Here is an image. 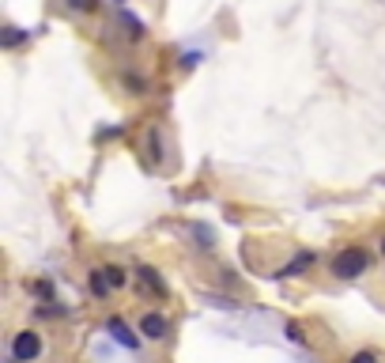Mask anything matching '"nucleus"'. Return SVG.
Instances as JSON below:
<instances>
[{
    "label": "nucleus",
    "instance_id": "f257e3e1",
    "mask_svg": "<svg viewBox=\"0 0 385 363\" xmlns=\"http://www.w3.org/2000/svg\"><path fill=\"white\" fill-rule=\"evenodd\" d=\"M366 265H371L366 250H355V246H351V250H340V254H336L333 272H336V277H344V280H351V277H363Z\"/></svg>",
    "mask_w": 385,
    "mask_h": 363
},
{
    "label": "nucleus",
    "instance_id": "f03ea898",
    "mask_svg": "<svg viewBox=\"0 0 385 363\" xmlns=\"http://www.w3.org/2000/svg\"><path fill=\"white\" fill-rule=\"evenodd\" d=\"M38 352H42V337H38V333H19L12 341V356L19 360V363L38 360Z\"/></svg>",
    "mask_w": 385,
    "mask_h": 363
},
{
    "label": "nucleus",
    "instance_id": "7ed1b4c3",
    "mask_svg": "<svg viewBox=\"0 0 385 363\" xmlns=\"http://www.w3.org/2000/svg\"><path fill=\"white\" fill-rule=\"evenodd\" d=\"M140 333L148 337V341H159V337H166V318H163V314H144Z\"/></svg>",
    "mask_w": 385,
    "mask_h": 363
},
{
    "label": "nucleus",
    "instance_id": "20e7f679",
    "mask_svg": "<svg viewBox=\"0 0 385 363\" xmlns=\"http://www.w3.org/2000/svg\"><path fill=\"white\" fill-rule=\"evenodd\" d=\"M106 329H110V337H114V341H121V344H125V348H140V337L128 333V326H125L121 318H110V322H106Z\"/></svg>",
    "mask_w": 385,
    "mask_h": 363
},
{
    "label": "nucleus",
    "instance_id": "39448f33",
    "mask_svg": "<svg viewBox=\"0 0 385 363\" xmlns=\"http://www.w3.org/2000/svg\"><path fill=\"white\" fill-rule=\"evenodd\" d=\"M140 280L148 288H155V295H166V284H163V277H159L155 269H148V265H144V269H140Z\"/></svg>",
    "mask_w": 385,
    "mask_h": 363
},
{
    "label": "nucleus",
    "instance_id": "423d86ee",
    "mask_svg": "<svg viewBox=\"0 0 385 363\" xmlns=\"http://www.w3.org/2000/svg\"><path fill=\"white\" fill-rule=\"evenodd\" d=\"M310 261H314V257L310 254H302V257H295L291 265H284V269L276 272V277H295V272H302V269H310Z\"/></svg>",
    "mask_w": 385,
    "mask_h": 363
},
{
    "label": "nucleus",
    "instance_id": "0eeeda50",
    "mask_svg": "<svg viewBox=\"0 0 385 363\" xmlns=\"http://www.w3.org/2000/svg\"><path fill=\"white\" fill-rule=\"evenodd\" d=\"M102 277H106V284H110V288H121L125 280H128V272H125V269H117V265H106V269H102Z\"/></svg>",
    "mask_w": 385,
    "mask_h": 363
},
{
    "label": "nucleus",
    "instance_id": "6e6552de",
    "mask_svg": "<svg viewBox=\"0 0 385 363\" xmlns=\"http://www.w3.org/2000/svg\"><path fill=\"white\" fill-rule=\"evenodd\" d=\"M19 42H23V30H19V27H8V30H4V46L12 50V46H19Z\"/></svg>",
    "mask_w": 385,
    "mask_h": 363
},
{
    "label": "nucleus",
    "instance_id": "1a4fd4ad",
    "mask_svg": "<svg viewBox=\"0 0 385 363\" xmlns=\"http://www.w3.org/2000/svg\"><path fill=\"white\" fill-rule=\"evenodd\" d=\"M91 288H95L99 295H106V292H110V284H106V277H102V269H99V272H91Z\"/></svg>",
    "mask_w": 385,
    "mask_h": 363
},
{
    "label": "nucleus",
    "instance_id": "9d476101",
    "mask_svg": "<svg viewBox=\"0 0 385 363\" xmlns=\"http://www.w3.org/2000/svg\"><path fill=\"white\" fill-rule=\"evenodd\" d=\"M68 4L76 8V12H91V8H95V0H68Z\"/></svg>",
    "mask_w": 385,
    "mask_h": 363
},
{
    "label": "nucleus",
    "instance_id": "9b49d317",
    "mask_svg": "<svg viewBox=\"0 0 385 363\" xmlns=\"http://www.w3.org/2000/svg\"><path fill=\"white\" fill-rule=\"evenodd\" d=\"M351 363H378V360H374L371 352H355V356H351Z\"/></svg>",
    "mask_w": 385,
    "mask_h": 363
},
{
    "label": "nucleus",
    "instance_id": "f8f14e48",
    "mask_svg": "<svg viewBox=\"0 0 385 363\" xmlns=\"http://www.w3.org/2000/svg\"><path fill=\"white\" fill-rule=\"evenodd\" d=\"M287 337H291V341H302V329L291 322V326H287Z\"/></svg>",
    "mask_w": 385,
    "mask_h": 363
},
{
    "label": "nucleus",
    "instance_id": "ddd939ff",
    "mask_svg": "<svg viewBox=\"0 0 385 363\" xmlns=\"http://www.w3.org/2000/svg\"><path fill=\"white\" fill-rule=\"evenodd\" d=\"M382 254H385V242H382Z\"/></svg>",
    "mask_w": 385,
    "mask_h": 363
}]
</instances>
